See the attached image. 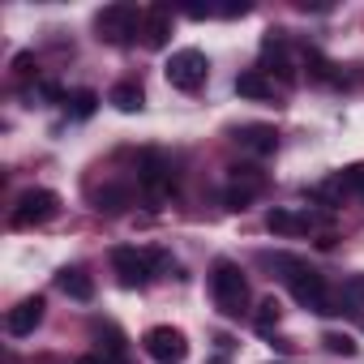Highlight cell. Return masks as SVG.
Listing matches in <instances>:
<instances>
[{"label":"cell","instance_id":"15","mask_svg":"<svg viewBox=\"0 0 364 364\" xmlns=\"http://www.w3.org/2000/svg\"><path fill=\"white\" fill-rule=\"evenodd\" d=\"M236 95L240 99H274V82L262 73V69H245L236 77Z\"/></svg>","mask_w":364,"mask_h":364},{"label":"cell","instance_id":"26","mask_svg":"<svg viewBox=\"0 0 364 364\" xmlns=\"http://www.w3.org/2000/svg\"><path fill=\"white\" fill-rule=\"evenodd\" d=\"M206 364H228V355H210V360H206Z\"/></svg>","mask_w":364,"mask_h":364},{"label":"cell","instance_id":"5","mask_svg":"<svg viewBox=\"0 0 364 364\" xmlns=\"http://www.w3.org/2000/svg\"><path fill=\"white\" fill-rule=\"evenodd\" d=\"M163 262H167L163 253H137V249H129V245L112 249V270H116V279H120L124 287H146L150 266H163Z\"/></svg>","mask_w":364,"mask_h":364},{"label":"cell","instance_id":"4","mask_svg":"<svg viewBox=\"0 0 364 364\" xmlns=\"http://www.w3.org/2000/svg\"><path fill=\"white\" fill-rule=\"evenodd\" d=\"M206 56L198 52V48H185V52H176L171 60H167V86L171 90H185V95H193V90H202V82H206Z\"/></svg>","mask_w":364,"mask_h":364},{"label":"cell","instance_id":"2","mask_svg":"<svg viewBox=\"0 0 364 364\" xmlns=\"http://www.w3.org/2000/svg\"><path fill=\"white\" fill-rule=\"evenodd\" d=\"M210 296H215V304L228 313V317H240V309L249 304V279H245V270L236 266V262H215L210 266Z\"/></svg>","mask_w":364,"mask_h":364},{"label":"cell","instance_id":"19","mask_svg":"<svg viewBox=\"0 0 364 364\" xmlns=\"http://www.w3.org/2000/svg\"><path fill=\"white\" fill-rule=\"evenodd\" d=\"M95 107H99V95H95V90H77V95H69V112H73L77 120L95 116Z\"/></svg>","mask_w":364,"mask_h":364},{"label":"cell","instance_id":"17","mask_svg":"<svg viewBox=\"0 0 364 364\" xmlns=\"http://www.w3.org/2000/svg\"><path fill=\"white\" fill-rule=\"evenodd\" d=\"M107 103H116L120 112H137V107L146 103V95H141V82H120V86H112Z\"/></svg>","mask_w":364,"mask_h":364},{"label":"cell","instance_id":"25","mask_svg":"<svg viewBox=\"0 0 364 364\" xmlns=\"http://www.w3.org/2000/svg\"><path fill=\"white\" fill-rule=\"evenodd\" d=\"M73 364H107L103 355H82V360H73Z\"/></svg>","mask_w":364,"mask_h":364},{"label":"cell","instance_id":"10","mask_svg":"<svg viewBox=\"0 0 364 364\" xmlns=\"http://www.w3.org/2000/svg\"><path fill=\"white\" fill-rule=\"evenodd\" d=\"M43 321V296H31V300H22L18 309H9V317H5V326H9V334L14 338H26V334H35V326Z\"/></svg>","mask_w":364,"mask_h":364},{"label":"cell","instance_id":"11","mask_svg":"<svg viewBox=\"0 0 364 364\" xmlns=\"http://www.w3.org/2000/svg\"><path fill=\"white\" fill-rule=\"evenodd\" d=\"M56 287L69 296V300H95V283H90V274L86 270H77V266H65L60 274H56Z\"/></svg>","mask_w":364,"mask_h":364},{"label":"cell","instance_id":"23","mask_svg":"<svg viewBox=\"0 0 364 364\" xmlns=\"http://www.w3.org/2000/svg\"><path fill=\"white\" fill-rule=\"evenodd\" d=\"M219 14H223V18H245V14H249V5H245V0H240V5H223Z\"/></svg>","mask_w":364,"mask_h":364},{"label":"cell","instance_id":"12","mask_svg":"<svg viewBox=\"0 0 364 364\" xmlns=\"http://www.w3.org/2000/svg\"><path fill=\"white\" fill-rule=\"evenodd\" d=\"M141 35H146V43H150V48H163V43H167V35H171V9H167V5L146 9Z\"/></svg>","mask_w":364,"mask_h":364},{"label":"cell","instance_id":"14","mask_svg":"<svg viewBox=\"0 0 364 364\" xmlns=\"http://www.w3.org/2000/svg\"><path fill=\"white\" fill-rule=\"evenodd\" d=\"M236 141L249 146L253 154H270V150L279 146V133H274L270 124H245V129H236Z\"/></svg>","mask_w":364,"mask_h":364},{"label":"cell","instance_id":"3","mask_svg":"<svg viewBox=\"0 0 364 364\" xmlns=\"http://www.w3.org/2000/svg\"><path fill=\"white\" fill-rule=\"evenodd\" d=\"M141 22H146V14H141L137 5H107V9H99L95 31H99V39H107V43H129V39L141 31Z\"/></svg>","mask_w":364,"mask_h":364},{"label":"cell","instance_id":"13","mask_svg":"<svg viewBox=\"0 0 364 364\" xmlns=\"http://www.w3.org/2000/svg\"><path fill=\"white\" fill-rule=\"evenodd\" d=\"M266 228L274 236H304V232H313V219L309 215H296V210H270L266 215Z\"/></svg>","mask_w":364,"mask_h":364},{"label":"cell","instance_id":"18","mask_svg":"<svg viewBox=\"0 0 364 364\" xmlns=\"http://www.w3.org/2000/svg\"><path fill=\"white\" fill-rule=\"evenodd\" d=\"M129 198H133V193H129L124 185H107V189L99 193V210H107V215H120V210L129 206Z\"/></svg>","mask_w":364,"mask_h":364},{"label":"cell","instance_id":"21","mask_svg":"<svg viewBox=\"0 0 364 364\" xmlns=\"http://www.w3.org/2000/svg\"><path fill=\"white\" fill-rule=\"evenodd\" d=\"M321 343H326V351H334V355H355V343H351L347 334H326Z\"/></svg>","mask_w":364,"mask_h":364},{"label":"cell","instance_id":"22","mask_svg":"<svg viewBox=\"0 0 364 364\" xmlns=\"http://www.w3.org/2000/svg\"><path fill=\"white\" fill-rule=\"evenodd\" d=\"M343 180H347V189H360V198H364V167H347Z\"/></svg>","mask_w":364,"mask_h":364},{"label":"cell","instance_id":"16","mask_svg":"<svg viewBox=\"0 0 364 364\" xmlns=\"http://www.w3.org/2000/svg\"><path fill=\"white\" fill-rule=\"evenodd\" d=\"M334 304H338V313H360V309H364V274L343 279V287H338Z\"/></svg>","mask_w":364,"mask_h":364},{"label":"cell","instance_id":"1","mask_svg":"<svg viewBox=\"0 0 364 364\" xmlns=\"http://www.w3.org/2000/svg\"><path fill=\"white\" fill-rule=\"evenodd\" d=\"M274 270H283V279H287V287H291V296L304 304V309H317V313H338V304L330 300V291H326V274H317L313 266H304L300 257H287V253H279V257H266Z\"/></svg>","mask_w":364,"mask_h":364},{"label":"cell","instance_id":"7","mask_svg":"<svg viewBox=\"0 0 364 364\" xmlns=\"http://www.w3.org/2000/svg\"><path fill=\"white\" fill-rule=\"evenodd\" d=\"M56 210H60V198H56L52 189H26V193L18 198L14 223H18V228H35V223H48Z\"/></svg>","mask_w":364,"mask_h":364},{"label":"cell","instance_id":"6","mask_svg":"<svg viewBox=\"0 0 364 364\" xmlns=\"http://www.w3.org/2000/svg\"><path fill=\"white\" fill-rule=\"evenodd\" d=\"M141 347H146V355H150L154 364H185V355H189V343H185V334H180L176 326H154V330H146Z\"/></svg>","mask_w":364,"mask_h":364},{"label":"cell","instance_id":"9","mask_svg":"<svg viewBox=\"0 0 364 364\" xmlns=\"http://www.w3.org/2000/svg\"><path fill=\"white\" fill-rule=\"evenodd\" d=\"M262 185H266V176L257 171V167H232V185H228V193H223V202H228V210H245L257 193H262Z\"/></svg>","mask_w":364,"mask_h":364},{"label":"cell","instance_id":"20","mask_svg":"<svg viewBox=\"0 0 364 364\" xmlns=\"http://www.w3.org/2000/svg\"><path fill=\"white\" fill-rule=\"evenodd\" d=\"M279 317H283V309H279V300H274V296L257 304V330H262V334H270V330L279 326Z\"/></svg>","mask_w":364,"mask_h":364},{"label":"cell","instance_id":"24","mask_svg":"<svg viewBox=\"0 0 364 364\" xmlns=\"http://www.w3.org/2000/svg\"><path fill=\"white\" fill-rule=\"evenodd\" d=\"M185 14H189V18H193V22H202V18H210V14H215V9H202V5H185Z\"/></svg>","mask_w":364,"mask_h":364},{"label":"cell","instance_id":"8","mask_svg":"<svg viewBox=\"0 0 364 364\" xmlns=\"http://www.w3.org/2000/svg\"><path fill=\"white\" fill-rule=\"evenodd\" d=\"M137 185L150 193V198H167L171 185H176V176H171V163L159 154V150H146L141 163H137Z\"/></svg>","mask_w":364,"mask_h":364}]
</instances>
